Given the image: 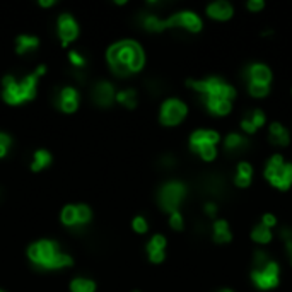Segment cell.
<instances>
[{
  "label": "cell",
  "mask_w": 292,
  "mask_h": 292,
  "mask_svg": "<svg viewBox=\"0 0 292 292\" xmlns=\"http://www.w3.org/2000/svg\"><path fill=\"white\" fill-rule=\"evenodd\" d=\"M28 255L31 262L43 268H62V267H67V265H72V258L60 253L55 242L48 239L31 245L28 250Z\"/></svg>",
  "instance_id": "6da1fadb"
},
{
  "label": "cell",
  "mask_w": 292,
  "mask_h": 292,
  "mask_svg": "<svg viewBox=\"0 0 292 292\" xmlns=\"http://www.w3.org/2000/svg\"><path fill=\"white\" fill-rule=\"evenodd\" d=\"M140 53H143L140 44L127 39V41H118L108 50V60H110L116 75H128L132 74L130 72V64Z\"/></svg>",
  "instance_id": "7a4b0ae2"
},
{
  "label": "cell",
  "mask_w": 292,
  "mask_h": 292,
  "mask_svg": "<svg viewBox=\"0 0 292 292\" xmlns=\"http://www.w3.org/2000/svg\"><path fill=\"white\" fill-rule=\"evenodd\" d=\"M188 87L195 89L197 92L202 94V100H210V98H221V100L231 101L236 98V89L229 82H224L219 77H207V79H190L188 80Z\"/></svg>",
  "instance_id": "3957f363"
},
{
  "label": "cell",
  "mask_w": 292,
  "mask_h": 292,
  "mask_svg": "<svg viewBox=\"0 0 292 292\" xmlns=\"http://www.w3.org/2000/svg\"><path fill=\"white\" fill-rule=\"evenodd\" d=\"M265 178L278 190H289L292 185V164L280 154L272 156L265 166Z\"/></svg>",
  "instance_id": "277c9868"
},
{
  "label": "cell",
  "mask_w": 292,
  "mask_h": 292,
  "mask_svg": "<svg viewBox=\"0 0 292 292\" xmlns=\"http://www.w3.org/2000/svg\"><path fill=\"white\" fill-rule=\"evenodd\" d=\"M251 280L253 284L262 290H270L275 289L280 282V267L275 260H270L263 265V267L253 268L251 272Z\"/></svg>",
  "instance_id": "5b68a950"
},
{
  "label": "cell",
  "mask_w": 292,
  "mask_h": 292,
  "mask_svg": "<svg viewBox=\"0 0 292 292\" xmlns=\"http://www.w3.org/2000/svg\"><path fill=\"white\" fill-rule=\"evenodd\" d=\"M183 197H185V185L179 181H169L161 188L159 191V202L161 207L166 212H176L179 204H181Z\"/></svg>",
  "instance_id": "8992f818"
},
{
  "label": "cell",
  "mask_w": 292,
  "mask_h": 292,
  "mask_svg": "<svg viewBox=\"0 0 292 292\" xmlns=\"http://www.w3.org/2000/svg\"><path fill=\"white\" fill-rule=\"evenodd\" d=\"M163 24H164V29L183 28L190 31V33H199L202 29V19L191 11H183V12H178V14L169 16L168 19H163Z\"/></svg>",
  "instance_id": "52a82bcc"
},
{
  "label": "cell",
  "mask_w": 292,
  "mask_h": 292,
  "mask_svg": "<svg viewBox=\"0 0 292 292\" xmlns=\"http://www.w3.org/2000/svg\"><path fill=\"white\" fill-rule=\"evenodd\" d=\"M188 108L183 101L179 100H166L161 106V121L164 125H178L186 116Z\"/></svg>",
  "instance_id": "ba28073f"
},
{
  "label": "cell",
  "mask_w": 292,
  "mask_h": 292,
  "mask_svg": "<svg viewBox=\"0 0 292 292\" xmlns=\"http://www.w3.org/2000/svg\"><path fill=\"white\" fill-rule=\"evenodd\" d=\"M221 137L215 130H195L190 137V149L199 154L204 145H217Z\"/></svg>",
  "instance_id": "9c48e42d"
},
{
  "label": "cell",
  "mask_w": 292,
  "mask_h": 292,
  "mask_svg": "<svg viewBox=\"0 0 292 292\" xmlns=\"http://www.w3.org/2000/svg\"><path fill=\"white\" fill-rule=\"evenodd\" d=\"M242 75H245V79H246V84L260 82V84H268V86H270V82H272V70L265 64H260V62L246 67Z\"/></svg>",
  "instance_id": "30bf717a"
},
{
  "label": "cell",
  "mask_w": 292,
  "mask_h": 292,
  "mask_svg": "<svg viewBox=\"0 0 292 292\" xmlns=\"http://www.w3.org/2000/svg\"><path fill=\"white\" fill-rule=\"evenodd\" d=\"M77 33H79V28H77V22L74 21V17L70 14H62L60 19H58V34H60L64 44L72 41V39L77 36Z\"/></svg>",
  "instance_id": "8fae6325"
},
{
  "label": "cell",
  "mask_w": 292,
  "mask_h": 292,
  "mask_svg": "<svg viewBox=\"0 0 292 292\" xmlns=\"http://www.w3.org/2000/svg\"><path fill=\"white\" fill-rule=\"evenodd\" d=\"M232 9L231 4L227 0H217V2H212L207 6V16L212 17L215 21H227L232 17Z\"/></svg>",
  "instance_id": "7c38bea8"
},
{
  "label": "cell",
  "mask_w": 292,
  "mask_h": 292,
  "mask_svg": "<svg viewBox=\"0 0 292 292\" xmlns=\"http://www.w3.org/2000/svg\"><path fill=\"white\" fill-rule=\"evenodd\" d=\"M268 140L270 143L277 147H285L289 145L290 142V135H289V130H287L282 123H272L268 127Z\"/></svg>",
  "instance_id": "4fadbf2b"
},
{
  "label": "cell",
  "mask_w": 292,
  "mask_h": 292,
  "mask_svg": "<svg viewBox=\"0 0 292 292\" xmlns=\"http://www.w3.org/2000/svg\"><path fill=\"white\" fill-rule=\"evenodd\" d=\"M4 100L11 105H19L24 100H22V94L19 89V84L16 82V79L12 75H7L4 79Z\"/></svg>",
  "instance_id": "5bb4252c"
},
{
  "label": "cell",
  "mask_w": 292,
  "mask_h": 292,
  "mask_svg": "<svg viewBox=\"0 0 292 292\" xmlns=\"http://www.w3.org/2000/svg\"><path fill=\"white\" fill-rule=\"evenodd\" d=\"M41 74H44V67H38V70L34 74H29L28 77H24V80L19 84V89H21V94H22V100L28 101V100H33L34 94H36V80Z\"/></svg>",
  "instance_id": "9a60e30c"
},
{
  "label": "cell",
  "mask_w": 292,
  "mask_h": 292,
  "mask_svg": "<svg viewBox=\"0 0 292 292\" xmlns=\"http://www.w3.org/2000/svg\"><path fill=\"white\" fill-rule=\"evenodd\" d=\"M77 91H75L74 87H65L62 89L60 92V98H58V106H60V110L67 111V113H72V111L77 110Z\"/></svg>",
  "instance_id": "2e32d148"
},
{
  "label": "cell",
  "mask_w": 292,
  "mask_h": 292,
  "mask_svg": "<svg viewBox=\"0 0 292 292\" xmlns=\"http://www.w3.org/2000/svg\"><path fill=\"white\" fill-rule=\"evenodd\" d=\"M164 246H166V237L161 234L152 236V239L147 245V251L149 257L154 263H161L164 260Z\"/></svg>",
  "instance_id": "e0dca14e"
},
{
  "label": "cell",
  "mask_w": 292,
  "mask_h": 292,
  "mask_svg": "<svg viewBox=\"0 0 292 292\" xmlns=\"http://www.w3.org/2000/svg\"><path fill=\"white\" fill-rule=\"evenodd\" d=\"M115 98V89L110 82H100L94 87V101L100 106H108L111 105Z\"/></svg>",
  "instance_id": "ac0fdd59"
},
{
  "label": "cell",
  "mask_w": 292,
  "mask_h": 292,
  "mask_svg": "<svg viewBox=\"0 0 292 292\" xmlns=\"http://www.w3.org/2000/svg\"><path fill=\"white\" fill-rule=\"evenodd\" d=\"M212 237L215 242H219V245H226L232 239V232H231V227H229V224L226 219H219V221L214 222L212 226Z\"/></svg>",
  "instance_id": "d6986e66"
},
{
  "label": "cell",
  "mask_w": 292,
  "mask_h": 292,
  "mask_svg": "<svg viewBox=\"0 0 292 292\" xmlns=\"http://www.w3.org/2000/svg\"><path fill=\"white\" fill-rule=\"evenodd\" d=\"M204 105L207 106V110L210 111L215 116H226L231 113L232 110V103L221 100V98H210V100H204Z\"/></svg>",
  "instance_id": "ffe728a7"
},
{
  "label": "cell",
  "mask_w": 292,
  "mask_h": 292,
  "mask_svg": "<svg viewBox=\"0 0 292 292\" xmlns=\"http://www.w3.org/2000/svg\"><path fill=\"white\" fill-rule=\"evenodd\" d=\"M251 176H253V166L250 163H239L236 168L234 183L239 188H248L251 185Z\"/></svg>",
  "instance_id": "44dd1931"
},
{
  "label": "cell",
  "mask_w": 292,
  "mask_h": 292,
  "mask_svg": "<svg viewBox=\"0 0 292 292\" xmlns=\"http://www.w3.org/2000/svg\"><path fill=\"white\" fill-rule=\"evenodd\" d=\"M248 138H246L245 135H241V133H229V135H226V140H224V149H226L227 152H241L245 151L246 147H248Z\"/></svg>",
  "instance_id": "7402d4cb"
},
{
  "label": "cell",
  "mask_w": 292,
  "mask_h": 292,
  "mask_svg": "<svg viewBox=\"0 0 292 292\" xmlns=\"http://www.w3.org/2000/svg\"><path fill=\"white\" fill-rule=\"evenodd\" d=\"M272 237H273L272 231L267 226H263L262 222L257 224V226L251 229V239L255 242H258V245H267V242L272 241Z\"/></svg>",
  "instance_id": "603a6c76"
},
{
  "label": "cell",
  "mask_w": 292,
  "mask_h": 292,
  "mask_svg": "<svg viewBox=\"0 0 292 292\" xmlns=\"http://www.w3.org/2000/svg\"><path fill=\"white\" fill-rule=\"evenodd\" d=\"M50 163H52V154H50V152H48V151H36L31 169H33V171H39V169L46 168Z\"/></svg>",
  "instance_id": "cb8c5ba5"
},
{
  "label": "cell",
  "mask_w": 292,
  "mask_h": 292,
  "mask_svg": "<svg viewBox=\"0 0 292 292\" xmlns=\"http://www.w3.org/2000/svg\"><path fill=\"white\" fill-rule=\"evenodd\" d=\"M17 53H24L28 50H33V48L38 46V38H34V36H28V34H22L17 38Z\"/></svg>",
  "instance_id": "d4e9b609"
},
{
  "label": "cell",
  "mask_w": 292,
  "mask_h": 292,
  "mask_svg": "<svg viewBox=\"0 0 292 292\" xmlns=\"http://www.w3.org/2000/svg\"><path fill=\"white\" fill-rule=\"evenodd\" d=\"M70 289L72 292H94L96 285L89 278H74L70 284Z\"/></svg>",
  "instance_id": "484cf974"
},
{
  "label": "cell",
  "mask_w": 292,
  "mask_h": 292,
  "mask_svg": "<svg viewBox=\"0 0 292 292\" xmlns=\"http://www.w3.org/2000/svg\"><path fill=\"white\" fill-rule=\"evenodd\" d=\"M62 222L67 224L70 227L77 226V207L74 205H67L64 210H62Z\"/></svg>",
  "instance_id": "4316f807"
},
{
  "label": "cell",
  "mask_w": 292,
  "mask_h": 292,
  "mask_svg": "<svg viewBox=\"0 0 292 292\" xmlns=\"http://www.w3.org/2000/svg\"><path fill=\"white\" fill-rule=\"evenodd\" d=\"M116 100H118L121 105H125L127 108L132 110V108H135V105H137V92L133 91V89H127V91L118 92Z\"/></svg>",
  "instance_id": "83f0119b"
},
{
  "label": "cell",
  "mask_w": 292,
  "mask_h": 292,
  "mask_svg": "<svg viewBox=\"0 0 292 292\" xmlns=\"http://www.w3.org/2000/svg\"><path fill=\"white\" fill-rule=\"evenodd\" d=\"M248 92L253 98H265L270 92V86H268V84H260V82H248Z\"/></svg>",
  "instance_id": "f1b7e54d"
},
{
  "label": "cell",
  "mask_w": 292,
  "mask_h": 292,
  "mask_svg": "<svg viewBox=\"0 0 292 292\" xmlns=\"http://www.w3.org/2000/svg\"><path fill=\"white\" fill-rule=\"evenodd\" d=\"M142 24H143V28L149 31H163L164 29L163 19H159V17H156V16H145L142 19Z\"/></svg>",
  "instance_id": "f546056e"
},
{
  "label": "cell",
  "mask_w": 292,
  "mask_h": 292,
  "mask_svg": "<svg viewBox=\"0 0 292 292\" xmlns=\"http://www.w3.org/2000/svg\"><path fill=\"white\" fill-rule=\"evenodd\" d=\"M207 191L212 193V195H219V193L224 191V188H226V185H224V181L221 178H210L209 181H207Z\"/></svg>",
  "instance_id": "4dcf8cb0"
},
{
  "label": "cell",
  "mask_w": 292,
  "mask_h": 292,
  "mask_svg": "<svg viewBox=\"0 0 292 292\" xmlns=\"http://www.w3.org/2000/svg\"><path fill=\"white\" fill-rule=\"evenodd\" d=\"M91 219V210H89L87 205H77V226L75 227H82L84 224L89 222Z\"/></svg>",
  "instance_id": "1f68e13d"
},
{
  "label": "cell",
  "mask_w": 292,
  "mask_h": 292,
  "mask_svg": "<svg viewBox=\"0 0 292 292\" xmlns=\"http://www.w3.org/2000/svg\"><path fill=\"white\" fill-rule=\"evenodd\" d=\"M278 234H280V237L285 242V250H287V253H289L290 263H292V229L284 226V227L280 229V232H278Z\"/></svg>",
  "instance_id": "d6a6232c"
},
{
  "label": "cell",
  "mask_w": 292,
  "mask_h": 292,
  "mask_svg": "<svg viewBox=\"0 0 292 292\" xmlns=\"http://www.w3.org/2000/svg\"><path fill=\"white\" fill-rule=\"evenodd\" d=\"M246 116H248V118L253 121V125L257 128H262L263 125H265V121H267V116H265V113H263L262 110H253V111H250V113L246 115Z\"/></svg>",
  "instance_id": "836d02e7"
},
{
  "label": "cell",
  "mask_w": 292,
  "mask_h": 292,
  "mask_svg": "<svg viewBox=\"0 0 292 292\" xmlns=\"http://www.w3.org/2000/svg\"><path fill=\"white\" fill-rule=\"evenodd\" d=\"M199 154L204 161L210 163V161H214L215 157H217V147H215V145H204L199 151Z\"/></svg>",
  "instance_id": "e575fe53"
},
{
  "label": "cell",
  "mask_w": 292,
  "mask_h": 292,
  "mask_svg": "<svg viewBox=\"0 0 292 292\" xmlns=\"http://www.w3.org/2000/svg\"><path fill=\"white\" fill-rule=\"evenodd\" d=\"M267 262H270V258H268V255L265 253V251L262 250H258V251H255V255H253V265H255V268H258V267H263Z\"/></svg>",
  "instance_id": "d590c367"
},
{
  "label": "cell",
  "mask_w": 292,
  "mask_h": 292,
  "mask_svg": "<svg viewBox=\"0 0 292 292\" xmlns=\"http://www.w3.org/2000/svg\"><path fill=\"white\" fill-rule=\"evenodd\" d=\"M169 224H171L173 229H176V231H181L183 226H185V221H183V215L178 212H173L171 217H169Z\"/></svg>",
  "instance_id": "8d00e7d4"
},
{
  "label": "cell",
  "mask_w": 292,
  "mask_h": 292,
  "mask_svg": "<svg viewBox=\"0 0 292 292\" xmlns=\"http://www.w3.org/2000/svg\"><path fill=\"white\" fill-rule=\"evenodd\" d=\"M132 226L137 232H140V234H142V232H145L147 227H149V226H147V221L143 217H135V219H133V222H132Z\"/></svg>",
  "instance_id": "74e56055"
},
{
  "label": "cell",
  "mask_w": 292,
  "mask_h": 292,
  "mask_svg": "<svg viewBox=\"0 0 292 292\" xmlns=\"http://www.w3.org/2000/svg\"><path fill=\"white\" fill-rule=\"evenodd\" d=\"M241 128L245 130L246 133H250V135H251V133H255V132H257V130H258V128L253 125V121H251V120L248 118V116H245V118L241 120Z\"/></svg>",
  "instance_id": "f35d334b"
},
{
  "label": "cell",
  "mask_w": 292,
  "mask_h": 292,
  "mask_svg": "<svg viewBox=\"0 0 292 292\" xmlns=\"http://www.w3.org/2000/svg\"><path fill=\"white\" fill-rule=\"evenodd\" d=\"M70 62H72V65H74L75 69H82L84 64H86V60H84V58L80 57L77 52H72L70 53Z\"/></svg>",
  "instance_id": "ab89813d"
},
{
  "label": "cell",
  "mask_w": 292,
  "mask_h": 292,
  "mask_svg": "<svg viewBox=\"0 0 292 292\" xmlns=\"http://www.w3.org/2000/svg\"><path fill=\"white\" fill-rule=\"evenodd\" d=\"M9 145H11V137H7V135H4V133H0V157L6 156Z\"/></svg>",
  "instance_id": "60d3db41"
},
{
  "label": "cell",
  "mask_w": 292,
  "mask_h": 292,
  "mask_svg": "<svg viewBox=\"0 0 292 292\" xmlns=\"http://www.w3.org/2000/svg\"><path fill=\"white\" fill-rule=\"evenodd\" d=\"M262 224H263V226H267L268 229H272L273 226H277V219H275V215H273V214H263Z\"/></svg>",
  "instance_id": "b9f144b4"
},
{
  "label": "cell",
  "mask_w": 292,
  "mask_h": 292,
  "mask_svg": "<svg viewBox=\"0 0 292 292\" xmlns=\"http://www.w3.org/2000/svg\"><path fill=\"white\" fill-rule=\"evenodd\" d=\"M248 9L250 11H253V12H258V11H262V9L265 7V2L263 0H248Z\"/></svg>",
  "instance_id": "7bdbcfd3"
},
{
  "label": "cell",
  "mask_w": 292,
  "mask_h": 292,
  "mask_svg": "<svg viewBox=\"0 0 292 292\" xmlns=\"http://www.w3.org/2000/svg\"><path fill=\"white\" fill-rule=\"evenodd\" d=\"M205 214L209 215V217H214V215L217 214V205H215V204H207L205 205Z\"/></svg>",
  "instance_id": "ee69618b"
},
{
  "label": "cell",
  "mask_w": 292,
  "mask_h": 292,
  "mask_svg": "<svg viewBox=\"0 0 292 292\" xmlns=\"http://www.w3.org/2000/svg\"><path fill=\"white\" fill-rule=\"evenodd\" d=\"M39 6H44V7L53 6V0H39Z\"/></svg>",
  "instance_id": "f6af8a7d"
},
{
  "label": "cell",
  "mask_w": 292,
  "mask_h": 292,
  "mask_svg": "<svg viewBox=\"0 0 292 292\" xmlns=\"http://www.w3.org/2000/svg\"><path fill=\"white\" fill-rule=\"evenodd\" d=\"M219 292H232V290H231V289H221Z\"/></svg>",
  "instance_id": "bcb514c9"
},
{
  "label": "cell",
  "mask_w": 292,
  "mask_h": 292,
  "mask_svg": "<svg viewBox=\"0 0 292 292\" xmlns=\"http://www.w3.org/2000/svg\"><path fill=\"white\" fill-rule=\"evenodd\" d=\"M0 292H4V290H0Z\"/></svg>",
  "instance_id": "7dc6e473"
}]
</instances>
